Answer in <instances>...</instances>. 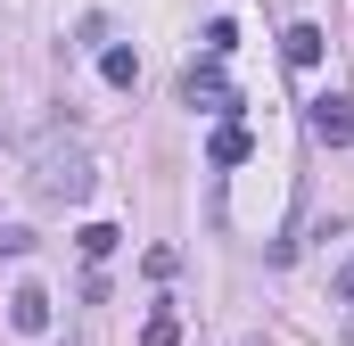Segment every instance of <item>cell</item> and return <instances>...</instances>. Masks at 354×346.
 Returning <instances> with one entry per match:
<instances>
[{"mask_svg":"<svg viewBox=\"0 0 354 346\" xmlns=\"http://www.w3.org/2000/svg\"><path fill=\"white\" fill-rule=\"evenodd\" d=\"M198 42H206V58H214V66H223V58H231V50H239V25H231V17H214V25H206V33H198Z\"/></svg>","mask_w":354,"mask_h":346,"instance_id":"obj_7","label":"cell"},{"mask_svg":"<svg viewBox=\"0 0 354 346\" xmlns=\"http://www.w3.org/2000/svg\"><path fill=\"white\" fill-rule=\"evenodd\" d=\"M181 99H189V107H198V116H231V107H239V91L223 83V66H214V58H206V66H189V75H181Z\"/></svg>","mask_w":354,"mask_h":346,"instance_id":"obj_3","label":"cell"},{"mask_svg":"<svg viewBox=\"0 0 354 346\" xmlns=\"http://www.w3.org/2000/svg\"><path fill=\"white\" fill-rule=\"evenodd\" d=\"M206 157H214V165H248V157H256V132H248V124H214Z\"/></svg>","mask_w":354,"mask_h":346,"instance_id":"obj_5","label":"cell"},{"mask_svg":"<svg viewBox=\"0 0 354 346\" xmlns=\"http://www.w3.org/2000/svg\"><path fill=\"white\" fill-rule=\"evenodd\" d=\"M33 198H41V206H83L91 198V149L83 140L50 132V140L33 149Z\"/></svg>","mask_w":354,"mask_h":346,"instance_id":"obj_1","label":"cell"},{"mask_svg":"<svg viewBox=\"0 0 354 346\" xmlns=\"http://www.w3.org/2000/svg\"><path fill=\"white\" fill-rule=\"evenodd\" d=\"M181 338V322H174V313H149V330H140V346H174Z\"/></svg>","mask_w":354,"mask_h":346,"instance_id":"obj_10","label":"cell"},{"mask_svg":"<svg viewBox=\"0 0 354 346\" xmlns=\"http://www.w3.org/2000/svg\"><path fill=\"white\" fill-rule=\"evenodd\" d=\"M305 124H313L322 149H346V140H354V99H346V91H322V99L305 107Z\"/></svg>","mask_w":354,"mask_h":346,"instance_id":"obj_2","label":"cell"},{"mask_svg":"<svg viewBox=\"0 0 354 346\" xmlns=\"http://www.w3.org/2000/svg\"><path fill=\"white\" fill-rule=\"evenodd\" d=\"M8 322H17L25 338H41V330H50V289H33V280H25V289L8 297Z\"/></svg>","mask_w":354,"mask_h":346,"instance_id":"obj_4","label":"cell"},{"mask_svg":"<svg viewBox=\"0 0 354 346\" xmlns=\"http://www.w3.org/2000/svg\"><path fill=\"white\" fill-rule=\"evenodd\" d=\"M322 50H330L322 25H288V33H280V58H288V66H322Z\"/></svg>","mask_w":354,"mask_h":346,"instance_id":"obj_6","label":"cell"},{"mask_svg":"<svg viewBox=\"0 0 354 346\" xmlns=\"http://www.w3.org/2000/svg\"><path fill=\"white\" fill-rule=\"evenodd\" d=\"M115 239H124L115 223H83V239H75V248H83V256L99 264V256H115Z\"/></svg>","mask_w":354,"mask_h":346,"instance_id":"obj_9","label":"cell"},{"mask_svg":"<svg viewBox=\"0 0 354 346\" xmlns=\"http://www.w3.org/2000/svg\"><path fill=\"white\" fill-rule=\"evenodd\" d=\"M99 75H107L115 91H132V83H140V58H132V50H107V58H99Z\"/></svg>","mask_w":354,"mask_h":346,"instance_id":"obj_8","label":"cell"}]
</instances>
